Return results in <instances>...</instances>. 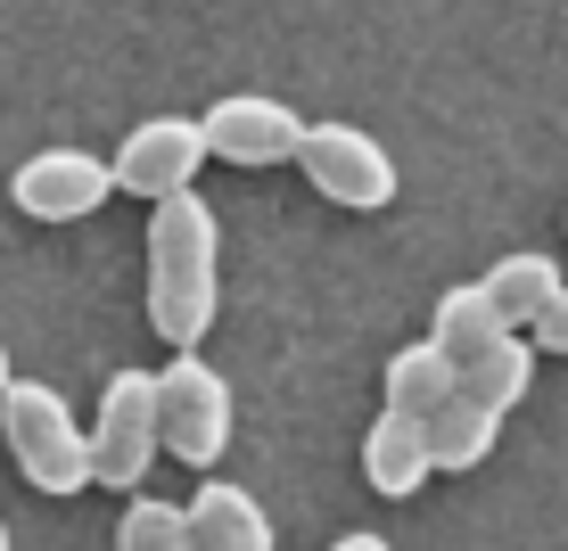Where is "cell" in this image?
<instances>
[{
  "label": "cell",
  "mask_w": 568,
  "mask_h": 551,
  "mask_svg": "<svg viewBox=\"0 0 568 551\" xmlns=\"http://www.w3.org/2000/svg\"><path fill=\"white\" fill-rule=\"evenodd\" d=\"M223 297V223L199 190H173L149 214V322L165 346H199Z\"/></svg>",
  "instance_id": "cell-1"
},
{
  "label": "cell",
  "mask_w": 568,
  "mask_h": 551,
  "mask_svg": "<svg viewBox=\"0 0 568 551\" xmlns=\"http://www.w3.org/2000/svg\"><path fill=\"white\" fill-rule=\"evenodd\" d=\"M0 437H9V461L26 469L33 494H83L91 486V428H74V411L58 387L9 379L0 387Z\"/></svg>",
  "instance_id": "cell-2"
},
{
  "label": "cell",
  "mask_w": 568,
  "mask_h": 551,
  "mask_svg": "<svg viewBox=\"0 0 568 551\" xmlns=\"http://www.w3.org/2000/svg\"><path fill=\"white\" fill-rule=\"evenodd\" d=\"M156 428H165V452L190 469H214L231 445V387L223 370L199 363V346H182L165 370H156Z\"/></svg>",
  "instance_id": "cell-3"
},
{
  "label": "cell",
  "mask_w": 568,
  "mask_h": 551,
  "mask_svg": "<svg viewBox=\"0 0 568 551\" xmlns=\"http://www.w3.org/2000/svg\"><path fill=\"white\" fill-rule=\"evenodd\" d=\"M297 173L322 190L329 206H346V214H379L387 198H396V156L371 141L363 124H305Z\"/></svg>",
  "instance_id": "cell-4"
},
{
  "label": "cell",
  "mask_w": 568,
  "mask_h": 551,
  "mask_svg": "<svg viewBox=\"0 0 568 551\" xmlns=\"http://www.w3.org/2000/svg\"><path fill=\"white\" fill-rule=\"evenodd\" d=\"M165 452V428H156V379L149 370H124L108 379L100 396V420H91V486H141L149 461Z\"/></svg>",
  "instance_id": "cell-5"
},
{
  "label": "cell",
  "mask_w": 568,
  "mask_h": 551,
  "mask_svg": "<svg viewBox=\"0 0 568 551\" xmlns=\"http://www.w3.org/2000/svg\"><path fill=\"white\" fill-rule=\"evenodd\" d=\"M199 124H206V149L223 156V165H240V173L297 165V149H305V115L264 100V91H231V100H214Z\"/></svg>",
  "instance_id": "cell-6"
},
{
  "label": "cell",
  "mask_w": 568,
  "mask_h": 551,
  "mask_svg": "<svg viewBox=\"0 0 568 551\" xmlns=\"http://www.w3.org/2000/svg\"><path fill=\"white\" fill-rule=\"evenodd\" d=\"M206 124H190V115H149V124L124 132V149H115V190H132V198H173V190L199 182L206 165Z\"/></svg>",
  "instance_id": "cell-7"
},
{
  "label": "cell",
  "mask_w": 568,
  "mask_h": 551,
  "mask_svg": "<svg viewBox=\"0 0 568 551\" xmlns=\"http://www.w3.org/2000/svg\"><path fill=\"white\" fill-rule=\"evenodd\" d=\"M9 198L33 214V223H83L115 198V165H100L91 149H42L9 173Z\"/></svg>",
  "instance_id": "cell-8"
},
{
  "label": "cell",
  "mask_w": 568,
  "mask_h": 551,
  "mask_svg": "<svg viewBox=\"0 0 568 551\" xmlns=\"http://www.w3.org/2000/svg\"><path fill=\"white\" fill-rule=\"evenodd\" d=\"M363 478H371V494H387V502H413L420 486L437 478V461H428V428L413 420V411H379V420H371Z\"/></svg>",
  "instance_id": "cell-9"
},
{
  "label": "cell",
  "mask_w": 568,
  "mask_h": 551,
  "mask_svg": "<svg viewBox=\"0 0 568 551\" xmlns=\"http://www.w3.org/2000/svg\"><path fill=\"white\" fill-rule=\"evenodd\" d=\"M190 551H272V519L256 510L247 486L214 478L190 494Z\"/></svg>",
  "instance_id": "cell-10"
},
{
  "label": "cell",
  "mask_w": 568,
  "mask_h": 551,
  "mask_svg": "<svg viewBox=\"0 0 568 551\" xmlns=\"http://www.w3.org/2000/svg\"><path fill=\"white\" fill-rule=\"evenodd\" d=\"M495 420H503V411H486L478 396H462V387H454V396L420 420L428 428V461L454 469V478H462V469H478L486 452H495Z\"/></svg>",
  "instance_id": "cell-11"
},
{
  "label": "cell",
  "mask_w": 568,
  "mask_h": 551,
  "mask_svg": "<svg viewBox=\"0 0 568 551\" xmlns=\"http://www.w3.org/2000/svg\"><path fill=\"white\" fill-rule=\"evenodd\" d=\"M387 411H413V420H428L445 396L462 387V370H454V354H445L437 338H420V346H404V354H387Z\"/></svg>",
  "instance_id": "cell-12"
},
{
  "label": "cell",
  "mask_w": 568,
  "mask_h": 551,
  "mask_svg": "<svg viewBox=\"0 0 568 551\" xmlns=\"http://www.w3.org/2000/svg\"><path fill=\"white\" fill-rule=\"evenodd\" d=\"M428 338L454 354V370H462V363H478L495 338H511V322L495 313L486 280H469V288H445V297H437V322H428Z\"/></svg>",
  "instance_id": "cell-13"
},
{
  "label": "cell",
  "mask_w": 568,
  "mask_h": 551,
  "mask_svg": "<svg viewBox=\"0 0 568 551\" xmlns=\"http://www.w3.org/2000/svg\"><path fill=\"white\" fill-rule=\"evenodd\" d=\"M560 288H568V280H560L552 255H503V264L486 272V297H495V313H503L511 329H536V313L552 305Z\"/></svg>",
  "instance_id": "cell-14"
},
{
  "label": "cell",
  "mask_w": 568,
  "mask_h": 551,
  "mask_svg": "<svg viewBox=\"0 0 568 551\" xmlns=\"http://www.w3.org/2000/svg\"><path fill=\"white\" fill-rule=\"evenodd\" d=\"M527 379H536V346H527L519 329H511V338H495L478 363H462V396H478L486 411H511L527 396Z\"/></svg>",
  "instance_id": "cell-15"
},
{
  "label": "cell",
  "mask_w": 568,
  "mask_h": 551,
  "mask_svg": "<svg viewBox=\"0 0 568 551\" xmlns=\"http://www.w3.org/2000/svg\"><path fill=\"white\" fill-rule=\"evenodd\" d=\"M115 551H190V510L182 502H124Z\"/></svg>",
  "instance_id": "cell-16"
},
{
  "label": "cell",
  "mask_w": 568,
  "mask_h": 551,
  "mask_svg": "<svg viewBox=\"0 0 568 551\" xmlns=\"http://www.w3.org/2000/svg\"><path fill=\"white\" fill-rule=\"evenodd\" d=\"M536 346H544V354H560V363H568V288H560V297L536 313Z\"/></svg>",
  "instance_id": "cell-17"
},
{
  "label": "cell",
  "mask_w": 568,
  "mask_h": 551,
  "mask_svg": "<svg viewBox=\"0 0 568 551\" xmlns=\"http://www.w3.org/2000/svg\"><path fill=\"white\" fill-rule=\"evenodd\" d=\"M329 551H387V535H338Z\"/></svg>",
  "instance_id": "cell-18"
},
{
  "label": "cell",
  "mask_w": 568,
  "mask_h": 551,
  "mask_svg": "<svg viewBox=\"0 0 568 551\" xmlns=\"http://www.w3.org/2000/svg\"><path fill=\"white\" fill-rule=\"evenodd\" d=\"M0 387H9V346H0Z\"/></svg>",
  "instance_id": "cell-19"
},
{
  "label": "cell",
  "mask_w": 568,
  "mask_h": 551,
  "mask_svg": "<svg viewBox=\"0 0 568 551\" xmlns=\"http://www.w3.org/2000/svg\"><path fill=\"white\" fill-rule=\"evenodd\" d=\"M0 551H9V527H0Z\"/></svg>",
  "instance_id": "cell-20"
}]
</instances>
